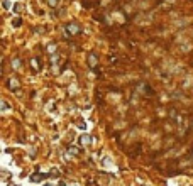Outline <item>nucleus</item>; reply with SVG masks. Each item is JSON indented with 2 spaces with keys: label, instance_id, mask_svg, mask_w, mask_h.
Instances as JSON below:
<instances>
[{
  "label": "nucleus",
  "instance_id": "nucleus-1",
  "mask_svg": "<svg viewBox=\"0 0 193 186\" xmlns=\"http://www.w3.org/2000/svg\"><path fill=\"white\" fill-rule=\"evenodd\" d=\"M80 142H85V144H87V142H90V137H83V139H80Z\"/></svg>",
  "mask_w": 193,
  "mask_h": 186
},
{
  "label": "nucleus",
  "instance_id": "nucleus-2",
  "mask_svg": "<svg viewBox=\"0 0 193 186\" xmlns=\"http://www.w3.org/2000/svg\"><path fill=\"white\" fill-rule=\"evenodd\" d=\"M46 186H49V184H46Z\"/></svg>",
  "mask_w": 193,
  "mask_h": 186
}]
</instances>
